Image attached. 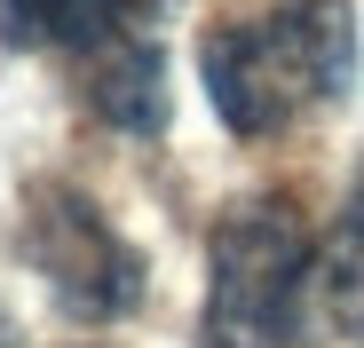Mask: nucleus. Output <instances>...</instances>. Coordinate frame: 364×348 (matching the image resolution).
I'll list each match as a JSON object with an SVG mask.
<instances>
[{"mask_svg":"<svg viewBox=\"0 0 364 348\" xmlns=\"http://www.w3.org/2000/svg\"><path fill=\"white\" fill-rule=\"evenodd\" d=\"M198 64L222 127L262 143L356 87V16L348 0H285L269 16L206 32Z\"/></svg>","mask_w":364,"mask_h":348,"instance_id":"nucleus-1","label":"nucleus"},{"mask_svg":"<svg viewBox=\"0 0 364 348\" xmlns=\"http://www.w3.org/2000/svg\"><path fill=\"white\" fill-rule=\"evenodd\" d=\"M24 254H32V269L48 277L55 309L72 325H119V317L143 309V285H151L143 254L72 183H40L24 198Z\"/></svg>","mask_w":364,"mask_h":348,"instance_id":"nucleus-3","label":"nucleus"},{"mask_svg":"<svg viewBox=\"0 0 364 348\" xmlns=\"http://www.w3.org/2000/svg\"><path fill=\"white\" fill-rule=\"evenodd\" d=\"M166 9V0H127V16H159Z\"/></svg>","mask_w":364,"mask_h":348,"instance_id":"nucleus-7","label":"nucleus"},{"mask_svg":"<svg viewBox=\"0 0 364 348\" xmlns=\"http://www.w3.org/2000/svg\"><path fill=\"white\" fill-rule=\"evenodd\" d=\"M127 0H0V40L9 48H103L119 40Z\"/></svg>","mask_w":364,"mask_h":348,"instance_id":"nucleus-5","label":"nucleus"},{"mask_svg":"<svg viewBox=\"0 0 364 348\" xmlns=\"http://www.w3.org/2000/svg\"><path fill=\"white\" fill-rule=\"evenodd\" d=\"M309 285L317 246L285 198L230 206L206 246V348H293Z\"/></svg>","mask_w":364,"mask_h":348,"instance_id":"nucleus-2","label":"nucleus"},{"mask_svg":"<svg viewBox=\"0 0 364 348\" xmlns=\"http://www.w3.org/2000/svg\"><path fill=\"white\" fill-rule=\"evenodd\" d=\"M317 293H325V317L348 340H364V190L341 206L333 238L317 246Z\"/></svg>","mask_w":364,"mask_h":348,"instance_id":"nucleus-6","label":"nucleus"},{"mask_svg":"<svg viewBox=\"0 0 364 348\" xmlns=\"http://www.w3.org/2000/svg\"><path fill=\"white\" fill-rule=\"evenodd\" d=\"M87 111L119 135H159L166 127V48L143 32L103 40L95 72H87Z\"/></svg>","mask_w":364,"mask_h":348,"instance_id":"nucleus-4","label":"nucleus"}]
</instances>
